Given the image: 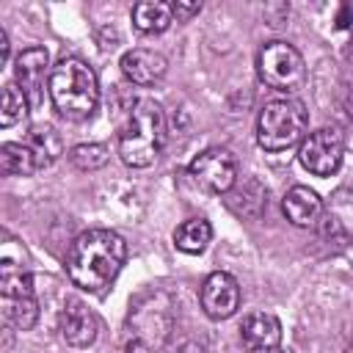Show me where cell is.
<instances>
[{
  "label": "cell",
  "instance_id": "cell-7",
  "mask_svg": "<svg viewBox=\"0 0 353 353\" xmlns=\"http://www.w3.org/2000/svg\"><path fill=\"white\" fill-rule=\"evenodd\" d=\"M190 176L196 185H201L210 193H229L234 188V179H237V163H234L229 149L212 146V149H204L201 154L193 157Z\"/></svg>",
  "mask_w": 353,
  "mask_h": 353
},
{
  "label": "cell",
  "instance_id": "cell-24",
  "mask_svg": "<svg viewBox=\"0 0 353 353\" xmlns=\"http://www.w3.org/2000/svg\"><path fill=\"white\" fill-rule=\"evenodd\" d=\"M201 11V3H174V17L176 19H190L193 14H199Z\"/></svg>",
  "mask_w": 353,
  "mask_h": 353
},
{
  "label": "cell",
  "instance_id": "cell-26",
  "mask_svg": "<svg viewBox=\"0 0 353 353\" xmlns=\"http://www.w3.org/2000/svg\"><path fill=\"white\" fill-rule=\"evenodd\" d=\"M251 353H284L281 347H262V350H251Z\"/></svg>",
  "mask_w": 353,
  "mask_h": 353
},
{
  "label": "cell",
  "instance_id": "cell-19",
  "mask_svg": "<svg viewBox=\"0 0 353 353\" xmlns=\"http://www.w3.org/2000/svg\"><path fill=\"white\" fill-rule=\"evenodd\" d=\"M0 309H3L6 323H11L19 331L33 328L36 320H39V303H36L33 295H25V298H0Z\"/></svg>",
  "mask_w": 353,
  "mask_h": 353
},
{
  "label": "cell",
  "instance_id": "cell-4",
  "mask_svg": "<svg viewBox=\"0 0 353 353\" xmlns=\"http://www.w3.org/2000/svg\"><path fill=\"white\" fill-rule=\"evenodd\" d=\"M306 124H309V110L301 99H292V97L270 99L259 110L256 141L268 152H284L303 138Z\"/></svg>",
  "mask_w": 353,
  "mask_h": 353
},
{
  "label": "cell",
  "instance_id": "cell-10",
  "mask_svg": "<svg viewBox=\"0 0 353 353\" xmlns=\"http://www.w3.org/2000/svg\"><path fill=\"white\" fill-rule=\"evenodd\" d=\"M58 331H61L66 345L88 347L97 339V317L88 312V306L83 301L69 298L63 303V312H61V320H58Z\"/></svg>",
  "mask_w": 353,
  "mask_h": 353
},
{
  "label": "cell",
  "instance_id": "cell-18",
  "mask_svg": "<svg viewBox=\"0 0 353 353\" xmlns=\"http://www.w3.org/2000/svg\"><path fill=\"white\" fill-rule=\"evenodd\" d=\"M0 168L8 176H30L39 171L33 152L28 143H3L0 146Z\"/></svg>",
  "mask_w": 353,
  "mask_h": 353
},
{
  "label": "cell",
  "instance_id": "cell-25",
  "mask_svg": "<svg viewBox=\"0 0 353 353\" xmlns=\"http://www.w3.org/2000/svg\"><path fill=\"white\" fill-rule=\"evenodd\" d=\"M8 50H11L8 36H6V30L0 28V63H6V61H8Z\"/></svg>",
  "mask_w": 353,
  "mask_h": 353
},
{
  "label": "cell",
  "instance_id": "cell-8",
  "mask_svg": "<svg viewBox=\"0 0 353 353\" xmlns=\"http://www.w3.org/2000/svg\"><path fill=\"white\" fill-rule=\"evenodd\" d=\"M237 306H240L237 279L223 273V270L210 273L201 284V309H204V314L212 317V320H226L237 312Z\"/></svg>",
  "mask_w": 353,
  "mask_h": 353
},
{
  "label": "cell",
  "instance_id": "cell-20",
  "mask_svg": "<svg viewBox=\"0 0 353 353\" xmlns=\"http://www.w3.org/2000/svg\"><path fill=\"white\" fill-rule=\"evenodd\" d=\"M108 157H110V152L105 143H77L69 149V160L80 171H97L108 163Z\"/></svg>",
  "mask_w": 353,
  "mask_h": 353
},
{
  "label": "cell",
  "instance_id": "cell-17",
  "mask_svg": "<svg viewBox=\"0 0 353 353\" xmlns=\"http://www.w3.org/2000/svg\"><path fill=\"white\" fill-rule=\"evenodd\" d=\"M210 240H212V226L204 218H190L179 223L174 232V245L185 254H201Z\"/></svg>",
  "mask_w": 353,
  "mask_h": 353
},
{
  "label": "cell",
  "instance_id": "cell-27",
  "mask_svg": "<svg viewBox=\"0 0 353 353\" xmlns=\"http://www.w3.org/2000/svg\"><path fill=\"white\" fill-rule=\"evenodd\" d=\"M350 353H353V342H350Z\"/></svg>",
  "mask_w": 353,
  "mask_h": 353
},
{
  "label": "cell",
  "instance_id": "cell-13",
  "mask_svg": "<svg viewBox=\"0 0 353 353\" xmlns=\"http://www.w3.org/2000/svg\"><path fill=\"white\" fill-rule=\"evenodd\" d=\"M240 336L248 345V350L279 347V342H281V323L270 312H251L240 323Z\"/></svg>",
  "mask_w": 353,
  "mask_h": 353
},
{
  "label": "cell",
  "instance_id": "cell-9",
  "mask_svg": "<svg viewBox=\"0 0 353 353\" xmlns=\"http://www.w3.org/2000/svg\"><path fill=\"white\" fill-rule=\"evenodd\" d=\"M47 50L44 47H28L17 55L14 61V74L17 83L22 85V94L28 97L30 105H41L44 102V74H47Z\"/></svg>",
  "mask_w": 353,
  "mask_h": 353
},
{
  "label": "cell",
  "instance_id": "cell-16",
  "mask_svg": "<svg viewBox=\"0 0 353 353\" xmlns=\"http://www.w3.org/2000/svg\"><path fill=\"white\" fill-rule=\"evenodd\" d=\"M33 295V279L30 273L14 262L8 254H3L0 262V298H25Z\"/></svg>",
  "mask_w": 353,
  "mask_h": 353
},
{
  "label": "cell",
  "instance_id": "cell-21",
  "mask_svg": "<svg viewBox=\"0 0 353 353\" xmlns=\"http://www.w3.org/2000/svg\"><path fill=\"white\" fill-rule=\"evenodd\" d=\"M28 97L22 94V88L17 85H6L3 88V110H0V127H11L17 121H22L28 116Z\"/></svg>",
  "mask_w": 353,
  "mask_h": 353
},
{
  "label": "cell",
  "instance_id": "cell-1",
  "mask_svg": "<svg viewBox=\"0 0 353 353\" xmlns=\"http://www.w3.org/2000/svg\"><path fill=\"white\" fill-rule=\"evenodd\" d=\"M124 259L127 243L121 240V234L110 229H88L72 243L66 254V273L80 290L102 292L113 284Z\"/></svg>",
  "mask_w": 353,
  "mask_h": 353
},
{
  "label": "cell",
  "instance_id": "cell-11",
  "mask_svg": "<svg viewBox=\"0 0 353 353\" xmlns=\"http://www.w3.org/2000/svg\"><path fill=\"white\" fill-rule=\"evenodd\" d=\"M165 69H168V61L160 52L146 47H135L121 55V72L135 85H154L157 80H163Z\"/></svg>",
  "mask_w": 353,
  "mask_h": 353
},
{
  "label": "cell",
  "instance_id": "cell-3",
  "mask_svg": "<svg viewBox=\"0 0 353 353\" xmlns=\"http://www.w3.org/2000/svg\"><path fill=\"white\" fill-rule=\"evenodd\" d=\"M165 141V119L154 99H138L119 135V154L130 168H146L157 160Z\"/></svg>",
  "mask_w": 353,
  "mask_h": 353
},
{
  "label": "cell",
  "instance_id": "cell-23",
  "mask_svg": "<svg viewBox=\"0 0 353 353\" xmlns=\"http://www.w3.org/2000/svg\"><path fill=\"white\" fill-rule=\"evenodd\" d=\"M168 353H204V345L193 336H182V339H176V345L168 347Z\"/></svg>",
  "mask_w": 353,
  "mask_h": 353
},
{
  "label": "cell",
  "instance_id": "cell-14",
  "mask_svg": "<svg viewBox=\"0 0 353 353\" xmlns=\"http://www.w3.org/2000/svg\"><path fill=\"white\" fill-rule=\"evenodd\" d=\"M174 22V3L143 0L132 6V25L141 33H163Z\"/></svg>",
  "mask_w": 353,
  "mask_h": 353
},
{
  "label": "cell",
  "instance_id": "cell-12",
  "mask_svg": "<svg viewBox=\"0 0 353 353\" xmlns=\"http://www.w3.org/2000/svg\"><path fill=\"white\" fill-rule=\"evenodd\" d=\"M281 207H284L287 221L295 223V226H301V229L317 226L320 218H323V201H320V196H317L312 188H306V185L290 188Z\"/></svg>",
  "mask_w": 353,
  "mask_h": 353
},
{
  "label": "cell",
  "instance_id": "cell-5",
  "mask_svg": "<svg viewBox=\"0 0 353 353\" xmlns=\"http://www.w3.org/2000/svg\"><path fill=\"white\" fill-rule=\"evenodd\" d=\"M256 72H259V80L268 88L284 91V94L298 91L303 85V80H306L303 55L292 44H287V41H268L259 50Z\"/></svg>",
  "mask_w": 353,
  "mask_h": 353
},
{
  "label": "cell",
  "instance_id": "cell-6",
  "mask_svg": "<svg viewBox=\"0 0 353 353\" xmlns=\"http://www.w3.org/2000/svg\"><path fill=\"white\" fill-rule=\"evenodd\" d=\"M342 154H345V138L336 127H320L309 132L298 149L301 165L314 176H331L342 165Z\"/></svg>",
  "mask_w": 353,
  "mask_h": 353
},
{
  "label": "cell",
  "instance_id": "cell-22",
  "mask_svg": "<svg viewBox=\"0 0 353 353\" xmlns=\"http://www.w3.org/2000/svg\"><path fill=\"white\" fill-rule=\"evenodd\" d=\"M317 226H320V234H323L325 240H334L336 245H345V243H347V234H345L342 223H339L334 215H323Z\"/></svg>",
  "mask_w": 353,
  "mask_h": 353
},
{
  "label": "cell",
  "instance_id": "cell-2",
  "mask_svg": "<svg viewBox=\"0 0 353 353\" xmlns=\"http://www.w3.org/2000/svg\"><path fill=\"white\" fill-rule=\"evenodd\" d=\"M47 91H50L55 110L72 121L88 119L99 102L97 72L80 58L58 61V66H52V72H50Z\"/></svg>",
  "mask_w": 353,
  "mask_h": 353
},
{
  "label": "cell",
  "instance_id": "cell-15",
  "mask_svg": "<svg viewBox=\"0 0 353 353\" xmlns=\"http://www.w3.org/2000/svg\"><path fill=\"white\" fill-rule=\"evenodd\" d=\"M25 143H28V149L33 152V157H36V165H39V171H41V168H47V165H52V163L58 160V154L63 152L61 135H58V132H55V130H52L50 124L33 127Z\"/></svg>",
  "mask_w": 353,
  "mask_h": 353
}]
</instances>
